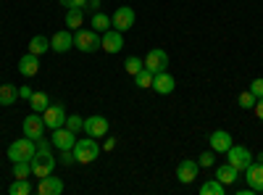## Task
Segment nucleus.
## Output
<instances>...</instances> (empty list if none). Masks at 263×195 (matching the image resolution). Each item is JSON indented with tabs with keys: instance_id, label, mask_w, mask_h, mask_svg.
Here are the masks:
<instances>
[{
	"instance_id": "obj_1",
	"label": "nucleus",
	"mask_w": 263,
	"mask_h": 195,
	"mask_svg": "<svg viewBox=\"0 0 263 195\" xmlns=\"http://www.w3.org/2000/svg\"><path fill=\"white\" fill-rule=\"evenodd\" d=\"M55 164H58V158L53 156L48 140L40 137V140H37V153L32 156V174H34V177H48V174H53Z\"/></svg>"
},
{
	"instance_id": "obj_2",
	"label": "nucleus",
	"mask_w": 263,
	"mask_h": 195,
	"mask_svg": "<svg viewBox=\"0 0 263 195\" xmlns=\"http://www.w3.org/2000/svg\"><path fill=\"white\" fill-rule=\"evenodd\" d=\"M74 156H77V164H92L98 156H100V145L95 137H77L74 143Z\"/></svg>"
},
{
	"instance_id": "obj_3",
	"label": "nucleus",
	"mask_w": 263,
	"mask_h": 195,
	"mask_svg": "<svg viewBox=\"0 0 263 195\" xmlns=\"http://www.w3.org/2000/svg\"><path fill=\"white\" fill-rule=\"evenodd\" d=\"M34 153H37V143L29 140V137L13 140V143L8 145V158H11V161H32Z\"/></svg>"
},
{
	"instance_id": "obj_4",
	"label": "nucleus",
	"mask_w": 263,
	"mask_h": 195,
	"mask_svg": "<svg viewBox=\"0 0 263 195\" xmlns=\"http://www.w3.org/2000/svg\"><path fill=\"white\" fill-rule=\"evenodd\" d=\"M74 48L82 50V53H95L100 50V34L95 29H77L74 32Z\"/></svg>"
},
{
	"instance_id": "obj_5",
	"label": "nucleus",
	"mask_w": 263,
	"mask_h": 195,
	"mask_svg": "<svg viewBox=\"0 0 263 195\" xmlns=\"http://www.w3.org/2000/svg\"><path fill=\"white\" fill-rule=\"evenodd\" d=\"M227 164H232L237 171H245L253 164V153H250L245 145H232L227 150Z\"/></svg>"
},
{
	"instance_id": "obj_6",
	"label": "nucleus",
	"mask_w": 263,
	"mask_h": 195,
	"mask_svg": "<svg viewBox=\"0 0 263 195\" xmlns=\"http://www.w3.org/2000/svg\"><path fill=\"white\" fill-rule=\"evenodd\" d=\"M66 119H69V114H66V108H63L61 103H50L45 111H42V121H45L48 129L66 127Z\"/></svg>"
},
{
	"instance_id": "obj_7",
	"label": "nucleus",
	"mask_w": 263,
	"mask_h": 195,
	"mask_svg": "<svg viewBox=\"0 0 263 195\" xmlns=\"http://www.w3.org/2000/svg\"><path fill=\"white\" fill-rule=\"evenodd\" d=\"M135 19H137L135 8L121 6V8H116V11H114V16H111V27H114V29H119V32H126V29L135 27Z\"/></svg>"
},
{
	"instance_id": "obj_8",
	"label": "nucleus",
	"mask_w": 263,
	"mask_h": 195,
	"mask_svg": "<svg viewBox=\"0 0 263 195\" xmlns=\"http://www.w3.org/2000/svg\"><path fill=\"white\" fill-rule=\"evenodd\" d=\"M142 61H145V69H150L153 74H158V72H166V69H168V53L161 50V48H153Z\"/></svg>"
},
{
	"instance_id": "obj_9",
	"label": "nucleus",
	"mask_w": 263,
	"mask_h": 195,
	"mask_svg": "<svg viewBox=\"0 0 263 195\" xmlns=\"http://www.w3.org/2000/svg\"><path fill=\"white\" fill-rule=\"evenodd\" d=\"M45 129H48V127H45V121H42V114H34V111H32V114L24 119V135H27L29 140H34V143H37L40 137H45Z\"/></svg>"
},
{
	"instance_id": "obj_10",
	"label": "nucleus",
	"mask_w": 263,
	"mask_h": 195,
	"mask_svg": "<svg viewBox=\"0 0 263 195\" xmlns=\"http://www.w3.org/2000/svg\"><path fill=\"white\" fill-rule=\"evenodd\" d=\"M84 132L90 137H95V140L105 137L108 135V119L103 114H92L90 119H84Z\"/></svg>"
},
{
	"instance_id": "obj_11",
	"label": "nucleus",
	"mask_w": 263,
	"mask_h": 195,
	"mask_svg": "<svg viewBox=\"0 0 263 195\" xmlns=\"http://www.w3.org/2000/svg\"><path fill=\"white\" fill-rule=\"evenodd\" d=\"M100 48L105 50V53H119L121 48H124V32H119V29H108V32H103L100 34Z\"/></svg>"
},
{
	"instance_id": "obj_12",
	"label": "nucleus",
	"mask_w": 263,
	"mask_h": 195,
	"mask_svg": "<svg viewBox=\"0 0 263 195\" xmlns=\"http://www.w3.org/2000/svg\"><path fill=\"white\" fill-rule=\"evenodd\" d=\"M245 182L253 192H263V164L260 161H253L245 169Z\"/></svg>"
},
{
	"instance_id": "obj_13",
	"label": "nucleus",
	"mask_w": 263,
	"mask_h": 195,
	"mask_svg": "<svg viewBox=\"0 0 263 195\" xmlns=\"http://www.w3.org/2000/svg\"><path fill=\"white\" fill-rule=\"evenodd\" d=\"M74 143H77V132H71L69 127L53 129V145L58 150H74Z\"/></svg>"
},
{
	"instance_id": "obj_14",
	"label": "nucleus",
	"mask_w": 263,
	"mask_h": 195,
	"mask_svg": "<svg viewBox=\"0 0 263 195\" xmlns=\"http://www.w3.org/2000/svg\"><path fill=\"white\" fill-rule=\"evenodd\" d=\"M197 171H200V164L192 161V158H184V161H179V166H177V177H179L182 185H192V182L197 180Z\"/></svg>"
},
{
	"instance_id": "obj_15",
	"label": "nucleus",
	"mask_w": 263,
	"mask_h": 195,
	"mask_svg": "<svg viewBox=\"0 0 263 195\" xmlns=\"http://www.w3.org/2000/svg\"><path fill=\"white\" fill-rule=\"evenodd\" d=\"M174 87H177V79H174L168 72L153 74V90H156L158 95H168V93H174Z\"/></svg>"
},
{
	"instance_id": "obj_16",
	"label": "nucleus",
	"mask_w": 263,
	"mask_h": 195,
	"mask_svg": "<svg viewBox=\"0 0 263 195\" xmlns=\"http://www.w3.org/2000/svg\"><path fill=\"white\" fill-rule=\"evenodd\" d=\"M71 45H74L71 29H61V32H55V34L50 37V50H53V53H66Z\"/></svg>"
},
{
	"instance_id": "obj_17",
	"label": "nucleus",
	"mask_w": 263,
	"mask_h": 195,
	"mask_svg": "<svg viewBox=\"0 0 263 195\" xmlns=\"http://www.w3.org/2000/svg\"><path fill=\"white\" fill-rule=\"evenodd\" d=\"M37 192L40 195H61L63 192V180L61 177H40V185H37Z\"/></svg>"
},
{
	"instance_id": "obj_18",
	"label": "nucleus",
	"mask_w": 263,
	"mask_h": 195,
	"mask_svg": "<svg viewBox=\"0 0 263 195\" xmlns=\"http://www.w3.org/2000/svg\"><path fill=\"white\" fill-rule=\"evenodd\" d=\"M37 72H40V56L27 53V56L18 58V74H24V77L29 79V77H34Z\"/></svg>"
},
{
	"instance_id": "obj_19",
	"label": "nucleus",
	"mask_w": 263,
	"mask_h": 195,
	"mask_svg": "<svg viewBox=\"0 0 263 195\" xmlns=\"http://www.w3.org/2000/svg\"><path fill=\"white\" fill-rule=\"evenodd\" d=\"M232 135L224 132V129H216V132L211 135V150H216V153H227V150L232 148Z\"/></svg>"
},
{
	"instance_id": "obj_20",
	"label": "nucleus",
	"mask_w": 263,
	"mask_h": 195,
	"mask_svg": "<svg viewBox=\"0 0 263 195\" xmlns=\"http://www.w3.org/2000/svg\"><path fill=\"white\" fill-rule=\"evenodd\" d=\"M84 21V8H66V29H79Z\"/></svg>"
},
{
	"instance_id": "obj_21",
	"label": "nucleus",
	"mask_w": 263,
	"mask_h": 195,
	"mask_svg": "<svg viewBox=\"0 0 263 195\" xmlns=\"http://www.w3.org/2000/svg\"><path fill=\"white\" fill-rule=\"evenodd\" d=\"M18 100V87H13V84H0V105H13Z\"/></svg>"
},
{
	"instance_id": "obj_22",
	"label": "nucleus",
	"mask_w": 263,
	"mask_h": 195,
	"mask_svg": "<svg viewBox=\"0 0 263 195\" xmlns=\"http://www.w3.org/2000/svg\"><path fill=\"white\" fill-rule=\"evenodd\" d=\"M237 174H239V171H237L232 164H224V166H218V169H216V180H218V182H224V185H232V182L237 180Z\"/></svg>"
},
{
	"instance_id": "obj_23",
	"label": "nucleus",
	"mask_w": 263,
	"mask_h": 195,
	"mask_svg": "<svg viewBox=\"0 0 263 195\" xmlns=\"http://www.w3.org/2000/svg\"><path fill=\"white\" fill-rule=\"evenodd\" d=\"M200 195H227V185L218 180H208L200 185Z\"/></svg>"
},
{
	"instance_id": "obj_24",
	"label": "nucleus",
	"mask_w": 263,
	"mask_h": 195,
	"mask_svg": "<svg viewBox=\"0 0 263 195\" xmlns=\"http://www.w3.org/2000/svg\"><path fill=\"white\" fill-rule=\"evenodd\" d=\"M48 50H50V40H48V37H42V34H34L32 42H29V53L42 56V53H48Z\"/></svg>"
},
{
	"instance_id": "obj_25",
	"label": "nucleus",
	"mask_w": 263,
	"mask_h": 195,
	"mask_svg": "<svg viewBox=\"0 0 263 195\" xmlns=\"http://www.w3.org/2000/svg\"><path fill=\"white\" fill-rule=\"evenodd\" d=\"M90 27H92L95 32H108V29H111V16H105L103 11H95Z\"/></svg>"
},
{
	"instance_id": "obj_26",
	"label": "nucleus",
	"mask_w": 263,
	"mask_h": 195,
	"mask_svg": "<svg viewBox=\"0 0 263 195\" xmlns=\"http://www.w3.org/2000/svg\"><path fill=\"white\" fill-rule=\"evenodd\" d=\"M29 105H32V111L34 114H42L45 108L50 105V100H48V93H32V98H29Z\"/></svg>"
},
{
	"instance_id": "obj_27",
	"label": "nucleus",
	"mask_w": 263,
	"mask_h": 195,
	"mask_svg": "<svg viewBox=\"0 0 263 195\" xmlns=\"http://www.w3.org/2000/svg\"><path fill=\"white\" fill-rule=\"evenodd\" d=\"M32 177V161H13V180H29Z\"/></svg>"
},
{
	"instance_id": "obj_28",
	"label": "nucleus",
	"mask_w": 263,
	"mask_h": 195,
	"mask_svg": "<svg viewBox=\"0 0 263 195\" xmlns=\"http://www.w3.org/2000/svg\"><path fill=\"white\" fill-rule=\"evenodd\" d=\"M124 69H126L132 77H135V74H140V72L145 69V61H142V58H137V56H129V58L124 61Z\"/></svg>"
},
{
	"instance_id": "obj_29",
	"label": "nucleus",
	"mask_w": 263,
	"mask_h": 195,
	"mask_svg": "<svg viewBox=\"0 0 263 195\" xmlns=\"http://www.w3.org/2000/svg\"><path fill=\"white\" fill-rule=\"evenodd\" d=\"M8 192L11 195H29L32 192V185H29V180H13V185L8 187Z\"/></svg>"
},
{
	"instance_id": "obj_30",
	"label": "nucleus",
	"mask_w": 263,
	"mask_h": 195,
	"mask_svg": "<svg viewBox=\"0 0 263 195\" xmlns=\"http://www.w3.org/2000/svg\"><path fill=\"white\" fill-rule=\"evenodd\" d=\"M135 84H137V87H153V72L150 69H142L140 74H135Z\"/></svg>"
},
{
	"instance_id": "obj_31",
	"label": "nucleus",
	"mask_w": 263,
	"mask_h": 195,
	"mask_svg": "<svg viewBox=\"0 0 263 195\" xmlns=\"http://www.w3.org/2000/svg\"><path fill=\"white\" fill-rule=\"evenodd\" d=\"M66 127L71 129V132H84V119L82 116H77V114H69V119H66Z\"/></svg>"
},
{
	"instance_id": "obj_32",
	"label": "nucleus",
	"mask_w": 263,
	"mask_h": 195,
	"mask_svg": "<svg viewBox=\"0 0 263 195\" xmlns=\"http://www.w3.org/2000/svg\"><path fill=\"white\" fill-rule=\"evenodd\" d=\"M255 95L250 93V90H245V93H239V98H237V103H239V108H253L255 105Z\"/></svg>"
},
{
	"instance_id": "obj_33",
	"label": "nucleus",
	"mask_w": 263,
	"mask_h": 195,
	"mask_svg": "<svg viewBox=\"0 0 263 195\" xmlns=\"http://www.w3.org/2000/svg\"><path fill=\"white\" fill-rule=\"evenodd\" d=\"M58 164H63V166H74V164H77L74 150H61V158H58Z\"/></svg>"
},
{
	"instance_id": "obj_34",
	"label": "nucleus",
	"mask_w": 263,
	"mask_h": 195,
	"mask_svg": "<svg viewBox=\"0 0 263 195\" xmlns=\"http://www.w3.org/2000/svg\"><path fill=\"white\" fill-rule=\"evenodd\" d=\"M213 156H216V150H205V153H200L197 164H200V166H213Z\"/></svg>"
},
{
	"instance_id": "obj_35",
	"label": "nucleus",
	"mask_w": 263,
	"mask_h": 195,
	"mask_svg": "<svg viewBox=\"0 0 263 195\" xmlns=\"http://www.w3.org/2000/svg\"><path fill=\"white\" fill-rule=\"evenodd\" d=\"M250 93H253L255 98H263V79H253V82H250Z\"/></svg>"
},
{
	"instance_id": "obj_36",
	"label": "nucleus",
	"mask_w": 263,
	"mask_h": 195,
	"mask_svg": "<svg viewBox=\"0 0 263 195\" xmlns=\"http://www.w3.org/2000/svg\"><path fill=\"white\" fill-rule=\"evenodd\" d=\"M58 3H61L63 8H84L87 0H58Z\"/></svg>"
},
{
	"instance_id": "obj_37",
	"label": "nucleus",
	"mask_w": 263,
	"mask_h": 195,
	"mask_svg": "<svg viewBox=\"0 0 263 195\" xmlns=\"http://www.w3.org/2000/svg\"><path fill=\"white\" fill-rule=\"evenodd\" d=\"M32 93H34V90H32V87H27V84H24V87H18V98H21V100H29V98H32Z\"/></svg>"
},
{
	"instance_id": "obj_38",
	"label": "nucleus",
	"mask_w": 263,
	"mask_h": 195,
	"mask_svg": "<svg viewBox=\"0 0 263 195\" xmlns=\"http://www.w3.org/2000/svg\"><path fill=\"white\" fill-rule=\"evenodd\" d=\"M253 108H255V116H258V119H260V121H263V98H258V100H255V105H253Z\"/></svg>"
},
{
	"instance_id": "obj_39",
	"label": "nucleus",
	"mask_w": 263,
	"mask_h": 195,
	"mask_svg": "<svg viewBox=\"0 0 263 195\" xmlns=\"http://www.w3.org/2000/svg\"><path fill=\"white\" fill-rule=\"evenodd\" d=\"M103 148H105V150H114V148H116V140H114V137H108Z\"/></svg>"
},
{
	"instance_id": "obj_40",
	"label": "nucleus",
	"mask_w": 263,
	"mask_h": 195,
	"mask_svg": "<svg viewBox=\"0 0 263 195\" xmlns=\"http://www.w3.org/2000/svg\"><path fill=\"white\" fill-rule=\"evenodd\" d=\"M253 161H260V164H263V153H258V156H253Z\"/></svg>"
}]
</instances>
